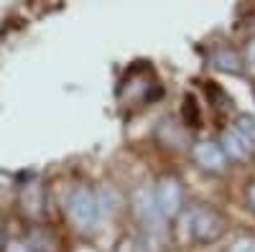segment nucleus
<instances>
[{"mask_svg":"<svg viewBox=\"0 0 255 252\" xmlns=\"http://www.w3.org/2000/svg\"><path fill=\"white\" fill-rule=\"evenodd\" d=\"M67 212H69V219L74 222V227L79 229V232H87V235H92L95 229L100 227V222H102L100 206H97V196H95L92 188H87V186H77L74 191L69 194Z\"/></svg>","mask_w":255,"mask_h":252,"instance_id":"1","label":"nucleus"},{"mask_svg":"<svg viewBox=\"0 0 255 252\" xmlns=\"http://www.w3.org/2000/svg\"><path fill=\"white\" fill-rule=\"evenodd\" d=\"M225 229H227V222H225V217L217 212V209H212V206L191 209L189 232H191V237H194V242L212 245V242H217L225 235Z\"/></svg>","mask_w":255,"mask_h":252,"instance_id":"2","label":"nucleus"},{"mask_svg":"<svg viewBox=\"0 0 255 252\" xmlns=\"http://www.w3.org/2000/svg\"><path fill=\"white\" fill-rule=\"evenodd\" d=\"M153 204L166 222L176 219L184 209V183L176 176H161L153 188Z\"/></svg>","mask_w":255,"mask_h":252,"instance_id":"3","label":"nucleus"},{"mask_svg":"<svg viewBox=\"0 0 255 252\" xmlns=\"http://www.w3.org/2000/svg\"><path fill=\"white\" fill-rule=\"evenodd\" d=\"M191 156H194L197 166L204 168L207 173H222L227 168V156L222 151V145L212 143V140H202L194 145V151H191Z\"/></svg>","mask_w":255,"mask_h":252,"instance_id":"4","label":"nucleus"},{"mask_svg":"<svg viewBox=\"0 0 255 252\" xmlns=\"http://www.w3.org/2000/svg\"><path fill=\"white\" fill-rule=\"evenodd\" d=\"M20 209H23L28 217L44 214V186H41L36 178L23 183V188H20Z\"/></svg>","mask_w":255,"mask_h":252,"instance_id":"5","label":"nucleus"},{"mask_svg":"<svg viewBox=\"0 0 255 252\" xmlns=\"http://www.w3.org/2000/svg\"><path fill=\"white\" fill-rule=\"evenodd\" d=\"M222 151H225V156H230V158H235V161H245V158H250V153L255 151L253 148V143L248 140V138H243L235 128L232 130H227L225 133V138H222Z\"/></svg>","mask_w":255,"mask_h":252,"instance_id":"6","label":"nucleus"},{"mask_svg":"<svg viewBox=\"0 0 255 252\" xmlns=\"http://www.w3.org/2000/svg\"><path fill=\"white\" fill-rule=\"evenodd\" d=\"M212 64H215L217 69H222V72H230V74H240V72H243L240 56L232 51V49H227V46L212 51Z\"/></svg>","mask_w":255,"mask_h":252,"instance_id":"7","label":"nucleus"},{"mask_svg":"<svg viewBox=\"0 0 255 252\" xmlns=\"http://www.w3.org/2000/svg\"><path fill=\"white\" fill-rule=\"evenodd\" d=\"M97 196V206H100V217H113L118 212V206H120V196L113 186H105L102 191H95Z\"/></svg>","mask_w":255,"mask_h":252,"instance_id":"8","label":"nucleus"},{"mask_svg":"<svg viewBox=\"0 0 255 252\" xmlns=\"http://www.w3.org/2000/svg\"><path fill=\"white\" fill-rule=\"evenodd\" d=\"M115 252H148L145 242L140 237H123L115 247Z\"/></svg>","mask_w":255,"mask_h":252,"instance_id":"9","label":"nucleus"},{"mask_svg":"<svg viewBox=\"0 0 255 252\" xmlns=\"http://www.w3.org/2000/svg\"><path fill=\"white\" fill-rule=\"evenodd\" d=\"M230 252H255V242L253 240H240Z\"/></svg>","mask_w":255,"mask_h":252,"instance_id":"10","label":"nucleus"},{"mask_svg":"<svg viewBox=\"0 0 255 252\" xmlns=\"http://www.w3.org/2000/svg\"><path fill=\"white\" fill-rule=\"evenodd\" d=\"M5 252H31V245L26 242H18V240H13V242H8V247H5Z\"/></svg>","mask_w":255,"mask_h":252,"instance_id":"11","label":"nucleus"},{"mask_svg":"<svg viewBox=\"0 0 255 252\" xmlns=\"http://www.w3.org/2000/svg\"><path fill=\"white\" fill-rule=\"evenodd\" d=\"M248 67H250V72H255V38L248 44Z\"/></svg>","mask_w":255,"mask_h":252,"instance_id":"12","label":"nucleus"},{"mask_svg":"<svg viewBox=\"0 0 255 252\" xmlns=\"http://www.w3.org/2000/svg\"><path fill=\"white\" fill-rule=\"evenodd\" d=\"M248 201H250V206L255 209V183H253V186L248 188Z\"/></svg>","mask_w":255,"mask_h":252,"instance_id":"13","label":"nucleus"}]
</instances>
